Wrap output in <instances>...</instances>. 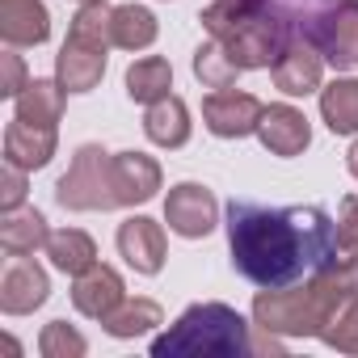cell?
<instances>
[{
  "label": "cell",
  "mask_w": 358,
  "mask_h": 358,
  "mask_svg": "<svg viewBox=\"0 0 358 358\" xmlns=\"http://www.w3.org/2000/svg\"><path fill=\"white\" fill-rule=\"evenodd\" d=\"M232 266L257 287H291L324 270L337 253V224L324 207H257L228 203Z\"/></svg>",
  "instance_id": "cell-1"
},
{
  "label": "cell",
  "mask_w": 358,
  "mask_h": 358,
  "mask_svg": "<svg viewBox=\"0 0 358 358\" xmlns=\"http://www.w3.org/2000/svg\"><path fill=\"white\" fill-rule=\"evenodd\" d=\"M358 291V270L329 262L299 287H262L253 299V320L266 333L282 337H320V329L333 320V312Z\"/></svg>",
  "instance_id": "cell-2"
},
{
  "label": "cell",
  "mask_w": 358,
  "mask_h": 358,
  "mask_svg": "<svg viewBox=\"0 0 358 358\" xmlns=\"http://www.w3.org/2000/svg\"><path fill=\"white\" fill-rule=\"evenodd\" d=\"M156 358H241V354H257V341L249 337V320L228 308V303H194L177 316V324L169 333H160L152 341Z\"/></svg>",
  "instance_id": "cell-3"
},
{
  "label": "cell",
  "mask_w": 358,
  "mask_h": 358,
  "mask_svg": "<svg viewBox=\"0 0 358 358\" xmlns=\"http://www.w3.org/2000/svg\"><path fill=\"white\" fill-rule=\"evenodd\" d=\"M299 34L316 43L324 64L358 68V0H287Z\"/></svg>",
  "instance_id": "cell-4"
},
{
  "label": "cell",
  "mask_w": 358,
  "mask_h": 358,
  "mask_svg": "<svg viewBox=\"0 0 358 358\" xmlns=\"http://www.w3.org/2000/svg\"><path fill=\"white\" fill-rule=\"evenodd\" d=\"M55 199H59V207H68V211H114V207H118L114 152H106L101 143L76 148L72 169L59 177V186H55Z\"/></svg>",
  "instance_id": "cell-5"
},
{
  "label": "cell",
  "mask_w": 358,
  "mask_h": 358,
  "mask_svg": "<svg viewBox=\"0 0 358 358\" xmlns=\"http://www.w3.org/2000/svg\"><path fill=\"white\" fill-rule=\"evenodd\" d=\"M164 224H169V232L186 236V241L211 236L215 224H220V203H215V194L207 186L182 182V186H173L169 199H164Z\"/></svg>",
  "instance_id": "cell-6"
},
{
  "label": "cell",
  "mask_w": 358,
  "mask_h": 358,
  "mask_svg": "<svg viewBox=\"0 0 358 358\" xmlns=\"http://www.w3.org/2000/svg\"><path fill=\"white\" fill-rule=\"evenodd\" d=\"M262 114H266V106H262L253 93H236V89H215V93L203 101V122H207V131L220 135V139L257 135Z\"/></svg>",
  "instance_id": "cell-7"
},
{
  "label": "cell",
  "mask_w": 358,
  "mask_h": 358,
  "mask_svg": "<svg viewBox=\"0 0 358 358\" xmlns=\"http://www.w3.org/2000/svg\"><path fill=\"white\" fill-rule=\"evenodd\" d=\"M270 72H274V85L287 97H308V93L324 89V55L316 51V43L308 34H295L291 47L278 55V64Z\"/></svg>",
  "instance_id": "cell-8"
},
{
  "label": "cell",
  "mask_w": 358,
  "mask_h": 358,
  "mask_svg": "<svg viewBox=\"0 0 358 358\" xmlns=\"http://www.w3.org/2000/svg\"><path fill=\"white\" fill-rule=\"evenodd\" d=\"M51 295V282H47V270L30 257H13L0 274V312L5 316H26L34 308H43Z\"/></svg>",
  "instance_id": "cell-9"
},
{
  "label": "cell",
  "mask_w": 358,
  "mask_h": 358,
  "mask_svg": "<svg viewBox=\"0 0 358 358\" xmlns=\"http://www.w3.org/2000/svg\"><path fill=\"white\" fill-rule=\"evenodd\" d=\"M122 299H127V287H122V274H118L114 266L93 262V266H89L85 274H76V282H72V303H76V312L89 316V320H106Z\"/></svg>",
  "instance_id": "cell-10"
},
{
  "label": "cell",
  "mask_w": 358,
  "mask_h": 358,
  "mask_svg": "<svg viewBox=\"0 0 358 358\" xmlns=\"http://www.w3.org/2000/svg\"><path fill=\"white\" fill-rule=\"evenodd\" d=\"M118 253L135 274H160L164 266V228L148 215H131L118 224Z\"/></svg>",
  "instance_id": "cell-11"
},
{
  "label": "cell",
  "mask_w": 358,
  "mask_h": 358,
  "mask_svg": "<svg viewBox=\"0 0 358 358\" xmlns=\"http://www.w3.org/2000/svg\"><path fill=\"white\" fill-rule=\"evenodd\" d=\"M0 38L9 47H43L51 38V13L43 0H0Z\"/></svg>",
  "instance_id": "cell-12"
},
{
  "label": "cell",
  "mask_w": 358,
  "mask_h": 358,
  "mask_svg": "<svg viewBox=\"0 0 358 358\" xmlns=\"http://www.w3.org/2000/svg\"><path fill=\"white\" fill-rule=\"evenodd\" d=\"M257 139L274 156H299L312 143V127H308L303 110H295V106H266V114L257 122Z\"/></svg>",
  "instance_id": "cell-13"
},
{
  "label": "cell",
  "mask_w": 358,
  "mask_h": 358,
  "mask_svg": "<svg viewBox=\"0 0 358 358\" xmlns=\"http://www.w3.org/2000/svg\"><path fill=\"white\" fill-rule=\"evenodd\" d=\"M55 143H59L55 127L26 122V118H13V122L5 127V160H9V164H17V169H26V173H30V169L51 164Z\"/></svg>",
  "instance_id": "cell-14"
},
{
  "label": "cell",
  "mask_w": 358,
  "mask_h": 358,
  "mask_svg": "<svg viewBox=\"0 0 358 358\" xmlns=\"http://www.w3.org/2000/svg\"><path fill=\"white\" fill-rule=\"evenodd\" d=\"M55 76L68 93H89L106 76V47H89L80 38H68L55 59Z\"/></svg>",
  "instance_id": "cell-15"
},
{
  "label": "cell",
  "mask_w": 358,
  "mask_h": 358,
  "mask_svg": "<svg viewBox=\"0 0 358 358\" xmlns=\"http://www.w3.org/2000/svg\"><path fill=\"white\" fill-rule=\"evenodd\" d=\"M114 186H118V207L148 203L160 190V164L143 152H114Z\"/></svg>",
  "instance_id": "cell-16"
},
{
  "label": "cell",
  "mask_w": 358,
  "mask_h": 358,
  "mask_svg": "<svg viewBox=\"0 0 358 358\" xmlns=\"http://www.w3.org/2000/svg\"><path fill=\"white\" fill-rule=\"evenodd\" d=\"M143 135L156 148H186V139H190V110H186V101L173 97V93L152 101L148 114H143Z\"/></svg>",
  "instance_id": "cell-17"
},
{
  "label": "cell",
  "mask_w": 358,
  "mask_h": 358,
  "mask_svg": "<svg viewBox=\"0 0 358 358\" xmlns=\"http://www.w3.org/2000/svg\"><path fill=\"white\" fill-rule=\"evenodd\" d=\"M47 241H51V228H47V220H43V211H26V207H17V211H5V224H0V249H5L9 257H34L38 249H47Z\"/></svg>",
  "instance_id": "cell-18"
},
{
  "label": "cell",
  "mask_w": 358,
  "mask_h": 358,
  "mask_svg": "<svg viewBox=\"0 0 358 358\" xmlns=\"http://www.w3.org/2000/svg\"><path fill=\"white\" fill-rule=\"evenodd\" d=\"M64 93H68V89H64L59 80H30V85L13 97V118L55 127L59 114H64Z\"/></svg>",
  "instance_id": "cell-19"
},
{
  "label": "cell",
  "mask_w": 358,
  "mask_h": 358,
  "mask_svg": "<svg viewBox=\"0 0 358 358\" xmlns=\"http://www.w3.org/2000/svg\"><path fill=\"white\" fill-rule=\"evenodd\" d=\"M320 118L333 135H354L358 131V80L337 76L333 85L320 89Z\"/></svg>",
  "instance_id": "cell-20"
},
{
  "label": "cell",
  "mask_w": 358,
  "mask_h": 358,
  "mask_svg": "<svg viewBox=\"0 0 358 358\" xmlns=\"http://www.w3.org/2000/svg\"><path fill=\"white\" fill-rule=\"evenodd\" d=\"M47 257H51V266L55 270H64V274H85L93 262H97V245H93V236L89 232H80V228H64V232H51V241H47Z\"/></svg>",
  "instance_id": "cell-21"
},
{
  "label": "cell",
  "mask_w": 358,
  "mask_h": 358,
  "mask_svg": "<svg viewBox=\"0 0 358 358\" xmlns=\"http://www.w3.org/2000/svg\"><path fill=\"white\" fill-rule=\"evenodd\" d=\"M169 89H173V68H169V59L143 55V59H135V64L127 68V93H131V101L152 106V101L169 97Z\"/></svg>",
  "instance_id": "cell-22"
},
{
  "label": "cell",
  "mask_w": 358,
  "mask_h": 358,
  "mask_svg": "<svg viewBox=\"0 0 358 358\" xmlns=\"http://www.w3.org/2000/svg\"><path fill=\"white\" fill-rule=\"evenodd\" d=\"M110 38L122 51H143L156 43V17L143 5H118L110 17Z\"/></svg>",
  "instance_id": "cell-23"
},
{
  "label": "cell",
  "mask_w": 358,
  "mask_h": 358,
  "mask_svg": "<svg viewBox=\"0 0 358 358\" xmlns=\"http://www.w3.org/2000/svg\"><path fill=\"white\" fill-rule=\"evenodd\" d=\"M101 324L110 337H139V333H152L156 324H164V312L156 299H122Z\"/></svg>",
  "instance_id": "cell-24"
},
{
  "label": "cell",
  "mask_w": 358,
  "mask_h": 358,
  "mask_svg": "<svg viewBox=\"0 0 358 358\" xmlns=\"http://www.w3.org/2000/svg\"><path fill=\"white\" fill-rule=\"evenodd\" d=\"M194 76H199L207 89H232L236 76H241V68L232 64V55H228L215 38H207V43L194 51Z\"/></svg>",
  "instance_id": "cell-25"
},
{
  "label": "cell",
  "mask_w": 358,
  "mask_h": 358,
  "mask_svg": "<svg viewBox=\"0 0 358 358\" xmlns=\"http://www.w3.org/2000/svg\"><path fill=\"white\" fill-rule=\"evenodd\" d=\"M110 17H114V9H106V0H89V5H80V13L72 17L68 38H80V43H89V47H114V38H110Z\"/></svg>",
  "instance_id": "cell-26"
},
{
  "label": "cell",
  "mask_w": 358,
  "mask_h": 358,
  "mask_svg": "<svg viewBox=\"0 0 358 358\" xmlns=\"http://www.w3.org/2000/svg\"><path fill=\"white\" fill-rule=\"evenodd\" d=\"M320 341L341 350V354H358V291L333 312V320L320 329Z\"/></svg>",
  "instance_id": "cell-27"
},
{
  "label": "cell",
  "mask_w": 358,
  "mask_h": 358,
  "mask_svg": "<svg viewBox=\"0 0 358 358\" xmlns=\"http://www.w3.org/2000/svg\"><path fill=\"white\" fill-rule=\"evenodd\" d=\"M89 350V341L68 324V320H51L38 337V354L43 358H80Z\"/></svg>",
  "instance_id": "cell-28"
},
{
  "label": "cell",
  "mask_w": 358,
  "mask_h": 358,
  "mask_svg": "<svg viewBox=\"0 0 358 358\" xmlns=\"http://www.w3.org/2000/svg\"><path fill=\"white\" fill-rule=\"evenodd\" d=\"M333 262H358V194H345L337 207V253Z\"/></svg>",
  "instance_id": "cell-29"
},
{
  "label": "cell",
  "mask_w": 358,
  "mask_h": 358,
  "mask_svg": "<svg viewBox=\"0 0 358 358\" xmlns=\"http://www.w3.org/2000/svg\"><path fill=\"white\" fill-rule=\"evenodd\" d=\"M26 203V169L9 164L5 160V182H0V207L5 211H17Z\"/></svg>",
  "instance_id": "cell-30"
},
{
  "label": "cell",
  "mask_w": 358,
  "mask_h": 358,
  "mask_svg": "<svg viewBox=\"0 0 358 358\" xmlns=\"http://www.w3.org/2000/svg\"><path fill=\"white\" fill-rule=\"evenodd\" d=\"M26 85H30V80H26V64H22V55L5 51V55H0V93H5V97H17Z\"/></svg>",
  "instance_id": "cell-31"
},
{
  "label": "cell",
  "mask_w": 358,
  "mask_h": 358,
  "mask_svg": "<svg viewBox=\"0 0 358 358\" xmlns=\"http://www.w3.org/2000/svg\"><path fill=\"white\" fill-rule=\"evenodd\" d=\"M345 164H350V173H354V177H358V139H354V143H350V152H345Z\"/></svg>",
  "instance_id": "cell-32"
},
{
  "label": "cell",
  "mask_w": 358,
  "mask_h": 358,
  "mask_svg": "<svg viewBox=\"0 0 358 358\" xmlns=\"http://www.w3.org/2000/svg\"><path fill=\"white\" fill-rule=\"evenodd\" d=\"M80 5H89V0H80Z\"/></svg>",
  "instance_id": "cell-33"
}]
</instances>
